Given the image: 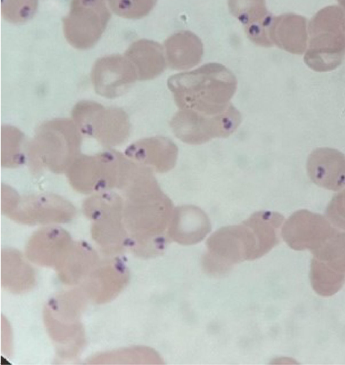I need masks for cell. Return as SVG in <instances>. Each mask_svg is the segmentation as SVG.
Wrapping results in <instances>:
<instances>
[{"mask_svg": "<svg viewBox=\"0 0 345 365\" xmlns=\"http://www.w3.org/2000/svg\"><path fill=\"white\" fill-rule=\"evenodd\" d=\"M124 191L123 222L128 247L144 257L161 255L170 240L168 230L174 207L153 170L140 165Z\"/></svg>", "mask_w": 345, "mask_h": 365, "instance_id": "6da1fadb", "label": "cell"}, {"mask_svg": "<svg viewBox=\"0 0 345 365\" xmlns=\"http://www.w3.org/2000/svg\"><path fill=\"white\" fill-rule=\"evenodd\" d=\"M168 86L180 110L213 115L230 106L237 81L222 64L208 63L193 71L171 76Z\"/></svg>", "mask_w": 345, "mask_h": 365, "instance_id": "7a4b0ae2", "label": "cell"}, {"mask_svg": "<svg viewBox=\"0 0 345 365\" xmlns=\"http://www.w3.org/2000/svg\"><path fill=\"white\" fill-rule=\"evenodd\" d=\"M81 133L73 120L55 118L41 123L27 144L26 155L31 173L46 170L66 173L79 155Z\"/></svg>", "mask_w": 345, "mask_h": 365, "instance_id": "3957f363", "label": "cell"}, {"mask_svg": "<svg viewBox=\"0 0 345 365\" xmlns=\"http://www.w3.org/2000/svg\"><path fill=\"white\" fill-rule=\"evenodd\" d=\"M138 166L121 153L108 150L93 155H79L66 173L74 190L90 194L123 190Z\"/></svg>", "mask_w": 345, "mask_h": 365, "instance_id": "277c9868", "label": "cell"}, {"mask_svg": "<svg viewBox=\"0 0 345 365\" xmlns=\"http://www.w3.org/2000/svg\"><path fill=\"white\" fill-rule=\"evenodd\" d=\"M206 246L202 267L215 277L227 274L237 263L259 258L254 232L245 220L219 229L207 239Z\"/></svg>", "mask_w": 345, "mask_h": 365, "instance_id": "5b68a950", "label": "cell"}, {"mask_svg": "<svg viewBox=\"0 0 345 365\" xmlns=\"http://www.w3.org/2000/svg\"><path fill=\"white\" fill-rule=\"evenodd\" d=\"M1 207L4 215L26 225L66 222L76 215L74 206L58 195H20L6 185L1 186Z\"/></svg>", "mask_w": 345, "mask_h": 365, "instance_id": "8992f818", "label": "cell"}, {"mask_svg": "<svg viewBox=\"0 0 345 365\" xmlns=\"http://www.w3.org/2000/svg\"><path fill=\"white\" fill-rule=\"evenodd\" d=\"M123 205L124 200L110 190L97 192L83 203V213L92 220V237L107 254L120 252L128 247Z\"/></svg>", "mask_w": 345, "mask_h": 365, "instance_id": "52a82bcc", "label": "cell"}, {"mask_svg": "<svg viewBox=\"0 0 345 365\" xmlns=\"http://www.w3.org/2000/svg\"><path fill=\"white\" fill-rule=\"evenodd\" d=\"M71 115L81 134L95 138L104 147L120 145L129 136L128 115L120 108L83 100L74 106Z\"/></svg>", "mask_w": 345, "mask_h": 365, "instance_id": "ba28073f", "label": "cell"}, {"mask_svg": "<svg viewBox=\"0 0 345 365\" xmlns=\"http://www.w3.org/2000/svg\"><path fill=\"white\" fill-rule=\"evenodd\" d=\"M242 120L239 110L232 104L213 115L189 110H179L170 121L175 135L190 145H200L215 138H226L233 133Z\"/></svg>", "mask_w": 345, "mask_h": 365, "instance_id": "9c48e42d", "label": "cell"}, {"mask_svg": "<svg viewBox=\"0 0 345 365\" xmlns=\"http://www.w3.org/2000/svg\"><path fill=\"white\" fill-rule=\"evenodd\" d=\"M81 297L75 292L61 294L53 298L45 309L49 334L61 349L65 345L62 354L66 355H76L82 345L83 332L79 316L84 300Z\"/></svg>", "mask_w": 345, "mask_h": 365, "instance_id": "30bf717a", "label": "cell"}, {"mask_svg": "<svg viewBox=\"0 0 345 365\" xmlns=\"http://www.w3.org/2000/svg\"><path fill=\"white\" fill-rule=\"evenodd\" d=\"M108 0H72L63 18L66 39L74 48L88 49L96 44L110 19Z\"/></svg>", "mask_w": 345, "mask_h": 365, "instance_id": "8fae6325", "label": "cell"}, {"mask_svg": "<svg viewBox=\"0 0 345 365\" xmlns=\"http://www.w3.org/2000/svg\"><path fill=\"white\" fill-rule=\"evenodd\" d=\"M335 230L327 217L307 210H299L284 222L281 235L292 249L311 251L319 246Z\"/></svg>", "mask_w": 345, "mask_h": 365, "instance_id": "7c38bea8", "label": "cell"}, {"mask_svg": "<svg viewBox=\"0 0 345 365\" xmlns=\"http://www.w3.org/2000/svg\"><path fill=\"white\" fill-rule=\"evenodd\" d=\"M137 80L133 66L125 55L113 54L98 58L91 71L96 93L107 98L123 95Z\"/></svg>", "mask_w": 345, "mask_h": 365, "instance_id": "4fadbf2b", "label": "cell"}, {"mask_svg": "<svg viewBox=\"0 0 345 365\" xmlns=\"http://www.w3.org/2000/svg\"><path fill=\"white\" fill-rule=\"evenodd\" d=\"M129 272L117 257L98 263L83 282L88 297L96 303H105L115 297L128 282Z\"/></svg>", "mask_w": 345, "mask_h": 365, "instance_id": "5bb4252c", "label": "cell"}, {"mask_svg": "<svg viewBox=\"0 0 345 365\" xmlns=\"http://www.w3.org/2000/svg\"><path fill=\"white\" fill-rule=\"evenodd\" d=\"M72 244L67 231L60 227H46L31 235L27 243L26 253L31 262L56 269Z\"/></svg>", "mask_w": 345, "mask_h": 365, "instance_id": "9a60e30c", "label": "cell"}, {"mask_svg": "<svg viewBox=\"0 0 345 365\" xmlns=\"http://www.w3.org/2000/svg\"><path fill=\"white\" fill-rule=\"evenodd\" d=\"M307 175L315 185L328 190L345 187V155L337 149H314L307 160Z\"/></svg>", "mask_w": 345, "mask_h": 365, "instance_id": "2e32d148", "label": "cell"}, {"mask_svg": "<svg viewBox=\"0 0 345 365\" xmlns=\"http://www.w3.org/2000/svg\"><path fill=\"white\" fill-rule=\"evenodd\" d=\"M125 155L134 162L164 173L172 170L177 159L178 148L168 138L154 136L130 144Z\"/></svg>", "mask_w": 345, "mask_h": 365, "instance_id": "e0dca14e", "label": "cell"}, {"mask_svg": "<svg viewBox=\"0 0 345 365\" xmlns=\"http://www.w3.org/2000/svg\"><path fill=\"white\" fill-rule=\"evenodd\" d=\"M231 14L244 26L248 38L261 46H270L269 29L272 21L265 0H228Z\"/></svg>", "mask_w": 345, "mask_h": 365, "instance_id": "ac0fdd59", "label": "cell"}, {"mask_svg": "<svg viewBox=\"0 0 345 365\" xmlns=\"http://www.w3.org/2000/svg\"><path fill=\"white\" fill-rule=\"evenodd\" d=\"M210 230V220L203 210L195 205H182L174 209L168 236L171 242L191 245L201 242Z\"/></svg>", "mask_w": 345, "mask_h": 365, "instance_id": "d6986e66", "label": "cell"}, {"mask_svg": "<svg viewBox=\"0 0 345 365\" xmlns=\"http://www.w3.org/2000/svg\"><path fill=\"white\" fill-rule=\"evenodd\" d=\"M125 56L133 66L138 81L155 78L166 68L164 49L154 41L140 39L133 42Z\"/></svg>", "mask_w": 345, "mask_h": 365, "instance_id": "ffe728a7", "label": "cell"}, {"mask_svg": "<svg viewBox=\"0 0 345 365\" xmlns=\"http://www.w3.org/2000/svg\"><path fill=\"white\" fill-rule=\"evenodd\" d=\"M168 66L174 70H186L197 65L203 54V46L197 36L190 31H180L164 43Z\"/></svg>", "mask_w": 345, "mask_h": 365, "instance_id": "44dd1931", "label": "cell"}, {"mask_svg": "<svg viewBox=\"0 0 345 365\" xmlns=\"http://www.w3.org/2000/svg\"><path fill=\"white\" fill-rule=\"evenodd\" d=\"M311 268L345 282V232L337 230L311 250Z\"/></svg>", "mask_w": 345, "mask_h": 365, "instance_id": "7402d4cb", "label": "cell"}, {"mask_svg": "<svg viewBox=\"0 0 345 365\" xmlns=\"http://www.w3.org/2000/svg\"><path fill=\"white\" fill-rule=\"evenodd\" d=\"M98 263V255L88 244L76 242L56 270L63 282L76 284L84 281Z\"/></svg>", "mask_w": 345, "mask_h": 365, "instance_id": "603a6c76", "label": "cell"}, {"mask_svg": "<svg viewBox=\"0 0 345 365\" xmlns=\"http://www.w3.org/2000/svg\"><path fill=\"white\" fill-rule=\"evenodd\" d=\"M35 282V273L22 255L16 250H4L1 252V284L14 293H21L31 289Z\"/></svg>", "mask_w": 345, "mask_h": 365, "instance_id": "cb8c5ba5", "label": "cell"}, {"mask_svg": "<svg viewBox=\"0 0 345 365\" xmlns=\"http://www.w3.org/2000/svg\"><path fill=\"white\" fill-rule=\"evenodd\" d=\"M24 135L16 127L4 125L1 129V165L4 168H14L25 163Z\"/></svg>", "mask_w": 345, "mask_h": 365, "instance_id": "d4e9b609", "label": "cell"}, {"mask_svg": "<svg viewBox=\"0 0 345 365\" xmlns=\"http://www.w3.org/2000/svg\"><path fill=\"white\" fill-rule=\"evenodd\" d=\"M38 0H1L3 17L14 24L30 19L36 11Z\"/></svg>", "mask_w": 345, "mask_h": 365, "instance_id": "484cf974", "label": "cell"}, {"mask_svg": "<svg viewBox=\"0 0 345 365\" xmlns=\"http://www.w3.org/2000/svg\"><path fill=\"white\" fill-rule=\"evenodd\" d=\"M157 0H108V4L118 16L132 19L146 16L154 8Z\"/></svg>", "mask_w": 345, "mask_h": 365, "instance_id": "4316f807", "label": "cell"}, {"mask_svg": "<svg viewBox=\"0 0 345 365\" xmlns=\"http://www.w3.org/2000/svg\"><path fill=\"white\" fill-rule=\"evenodd\" d=\"M154 359L161 360L158 354L151 349L148 347H133L125 349H120L115 351H111L110 353L103 354L98 356H96L93 360V364L96 361V364H100L102 361H105L103 364H105L108 360H110L109 363H112L114 360H117L115 363H118L119 360H139V359Z\"/></svg>", "mask_w": 345, "mask_h": 365, "instance_id": "83f0119b", "label": "cell"}, {"mask_svg": "<svg viewBox=\"0 0 345 365\" xmlns=\"http://www.w3.org/2000/svg\"><path fill=\"white\" fill-rule=\"evenodd\" d=\"M326 216L332 225L345 230V187L330 200L326 209Z\"/></svg>", "mask_w": 345, "mask_h": 365, "instance_id": "f1b7e54d", "label": "cell"}]
</instances>
